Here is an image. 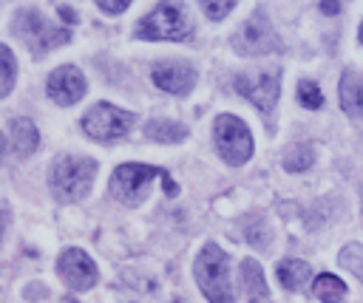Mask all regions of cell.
<instances>
[{"mask_svg":"<svg viewBox=\"0 0 363 303\" xmlns=\"http://www.w3.org/2000/svg\"><path fill=\"white\" fill-rule=\"evenodd\" d=\"M196 283L204 292L210 303H233V286H230V261L224 249L216 244H204L196 258Z\"/></svg>","mask_w":363,"mask_h":303,"instance_id":"6da1fadb","label":"cell"},{"mask_svg":"<svg viewBox=\"0 0 363 303\" xmlns=\"http://www.w3.org/2000/svg\"><path fill=\"white\" fill-rule=\"evenodd\" d=\"M94 173H96V161L94 159L60 156L54 161V170H51V193L57 195V201L74 204V201H79L91 190Z\"/></svg>","mask_w":363,"mask_h":303,"instance_id":"7a4b0ae2","label":"cell"},{"mask_svg":"<svg viewBox=\"0 0 363 303\" xmlns=\"http://www.w3.org/2000/svg\"><path fill=\"white\" fill-rule=\"evenodd\" d=\"M193 34V20L182 3H159L150 14H145L136 25L139 40H187Z\"/></svg>","mask_w":363,"mask_h":303,"instance_id":"3957f363","label":"cell"},{"mask_svg":"<svg viewBox=\"0 0 363 303\" xmlns=\"http://www.w3.org/2000/svg\"><path fill=\"white\" fill-rule=\"evenodd\" d=\"M14 31L26 40V45H28L34 54L54 51V48H60V45H65V42L71 40V31H68V28L51 25L37 8H23V11H17V17H14Z\"/></svg>","mask_w":363,"mask_h":303,"instance_id":"277c9868","label":"cell"},{"mask_svg":"<svg viewBox=\"0 0 363 303\" xmlns=\"http://www.w3.org/2000/svg\"><path fill=\"white\" fill-rule=\"evenodd\" d=\"M213 136H216V147H218V153L227 164L241 167L252 156V133L238 116H233V113L216 116Z\"/></svg>","mask_w":363,"mask_h":303,"instance_id":"5b68a950","label":"cell"},{"mask_svg":"<svg viewBox=\"0 0 363 303\" xmlns=\"http://www.w3.org/2000/svg\"><path fill=\"white\" fill-rule=\"evenodd\" d=\"M130 125H133V113L122 110L111 102H96L82 116V130L94 142H113V139L125 136L130 130Z\"/></svg>","mask_w":363,"mask_h":303,"instance_id":"8992f818","label":"cell"},{"mask_svg":"<svg viewBox=\"0 0 363 303\" xmlns=\"http://www.w3.org/2000/svg\"><path fill=\"white\" fill-rule=\"evenodd\" d=\"M164 170L150 164H119L111 176V195L128 207L139 204L147 195V187L153 178H162Z\"/></svg>","mask_w":363,"mask_h":303,"instance_id":"52a82bcc","label":"cell"},{"mask_svg":"<svg viewBox=\"0 0 363 303\" xmlns=\"http://www.w3.org/2000/svg\"><path fill=\"white\" fill-rule=\"evenodd\" d=\"M230 42L241 57H261V54L281 51V40H278V34L272 31V25L267 23V17L261 11L252 14L250 20H244Z\"/></svg>","mask_w":363,"mask_h":303,"instance_id":"ba28073f","label":"cell"},{"mask_svg":"<svg viewBox=\"0 0 363 303\" xmlns=\"http://www.w3.org/2000/svg\"><path fill=\"white\" fill-rule=\"evenodd\" d=\"M235 91L252 102L264 116L272 113L275 102H278V88H281V71L278 68H267V71H252V74H238L235 76Z\"/></svg>","mask_w":363,"mask_h":303,"instance_id":"9c48e42d","label":"cell"},{"mask_svg":"<svg viewBox=\"0 0 363 303\" xmlns=\"http://www.w3.org/2000/svg\"><path fill=\"white\" fill-rule=\"evenodd\" d=\"M57 272H60V278H62L71 289H77V292H85V289H91V286L96 283V263H94L82 249H77V246L65 249V252L57 258Z\"/></svg>","mask_w":363,"mask_h":303,"instance_id":"30bf717a","label":"cell"},{"mask_svg":"<svg viewBox=\"0 0 363 303\" xmlns=\"http://www.w3.org/2000/svg\"><path fill=\"white\" fill-rule=\"evenodd\" d=\"M45 91L57 105H74L85 96V76L77 65H60L48 74Z\"/></svg>","mask_w":363,"mask_h":303,"instance_id":"8fae6325","label":"cell"},{"mask_svg":"<svg viewBox=\"0 0 363 303\" xmlns=\"http://www.w3.org/2000/svg\"><path fill=\"white\" fill-rule=\"evenodd\" d=\"M153 82L176 96H187L196 85V71L187 62H159L153 68Z\"/></svg>","mask_w":363,"mask_h":303,"instance_id":"7c38bea8","label":"cell"},{"mask_svg":"<svg viewBox=\"0 0 363 303\" xmlns=\"http://www.w3.org/2000/svg\"><path fill=\"white\" fill-rule=\"evenodd\" d=\"M241 286H244L247 303H269V289H267L258 261H252V258L241 261Z\"/></svg>","mask_w":363,"mask_h":303,"instance_id":"4fadbf2b","label":"cell"},{"mask_svg":"<svg viewBox=\"0 0 363 303\" xmlns=\"http://www.w3.org/2000/svg\"><path fill=\"white\" fill-rule=\"evenodd\" d=\"M9 142H11V150L17 156H31L37 150V144H40V133H37V127H34L31 119L17 116L9 125Z\"/></svg>","mask_w":363,"mask_h":303,"instance_id":"5bb4252c","label":"cell"},{"mask_svg":"<svg viewBox=\"0 0 363 303\" xmlns=\"http://www.w3.org/2000/svg\"><path fill=\"white\" fill-rule=\"evenodd\" d=\"M337 96H340V108H343L349 116L363 119V82L357 79L354 71H343Z\"/></svg>","mask_w":363,"mask_h":303,"instance_id":"9a60e30c","label":"cell"},{"mask_svg":"<svg viewBox=\"0 0 363 303\" xmlns=\"http://www.w3.org/2000/svg\"><path fill=\"white\" fill-rule=\"evenodd\" d=\"M312 278V266L306 261H295V258H286L278 263V280L286 292H295L301 289L306 280Z\"/></svg>","mask_w":363,"mask_h":303,"instance_id":"2e32d148","label":"cell"},{"mask_svg":"<svg viewBox=\"0 0 363 303\" xmlns=\"http://www.w3.org/2000/svg\"><path fill=\"white\" fill-rule=\"evenodd\" d=\"M312 295H315L320 303H340V300L346 297V283H343L337 275L323 272V275L315 278V283H312Z\"/></svg>","mask_w":363,"mask_h":303,"instance_id":"e0dca14e","label":"cell"},{"mask_svg":"<svg viewBox=\"0 0 363 303\" xmlns=\"http://www.w3.org/2000/svg\"><path fill=\"white\" fill-rule=\"evenodd\" d=\"M145 136L153 139V142H167V144H173V142H182V139L187 136V127L179 125V122H173V119H150V122L145 125Z\"/></svg>","mask_w":363,"mask_h":303,"instance_id":"ac0fdd59","label":"cell"},{"mask_svg":"<svg viewBox=\"0 0 363 303\" xmlns=\"http://www.w3.org/2000/svg\"><path fill=\"white\" fill-rule=\"evenodd\" d=\"M312 161H315V150L309 144H295L284 153V167L289 173H303L312 167Z\"/></svg>","mask_w":363,"mask_h":303,"instance_id":"d6986e66","label":"cell"},{"mask_svg":"<svg viewBox=\"0 0 363 303\" xmlns=\"http://www.w3.org/2000/svg\"><path fill=\"white\" fill-rule=\"evenodd\" d=\"M337 263L352 272L357 280H363V246L360 244H346L340 252H337Z\"/></svg>","mask_w":363,"mask_h":303,"instance_id":"ffe728a7","label":"cell"},{"mask_svg":"<svg viewBox=\"0 0 363 303\" xmlns=\"http://www.w3.org/2000/svg\"><path fill=\"white\" fill-rule=\"evenodd\" d=\"M0 71H3V79H0V96H9L11 88H14V74H17V62H14V54L9 45L0 42Z\"/></svg>","mask_w":363,"mask_h":303,"instance_id":"44dd1931","label":"cell"},{"mask_svg":"<svg viewBox=\"0 0 363 303\" xmlns=\"http://www.w3.org/2000/svg\"><path fill=\"white\" fill-rule=\"evenodd\" d=\"M298 99H301V105L309 108V110H318V108L323 105V93H320L318 82H312V79H303V82L298 85Z\"/></svg>","mask_w":363,"mask_h":303,"instance_id":"7402d4cb","label":"cell"},{"mask_svg":"<svg viewBox=\"0 0 363 303\" xmlns=\"http://www.w3.org/2000/svg\"><path fill=\"white\" fill-rule=\"evenodd\" d=\"M233 8H235V3H230V0H221V3H210V0H204V3H201V11H204L210 20H221V17H227Z\"/></svg>","mask_w":363,"mask_h":303,"instance_id":"603a6c76","label":"cell"},{"mask_svg":"<svg viewBox=\"0 0 363 303\" xmlns=\"http://www.w3.org/2000/svg\"><path fill=\"white\" fill-rule=\"evenodd\" d=\"M102 11H108V14H122L125 8H128V0H119V3H111V0H99L96 3Z\"/></svg>","mask_w":363,"mask_h":303,"instance_id":"cb8c5ba5","label":"cell"},{"mask_svg":"<svg viewBox=\"0 0 363 303\" xmlns=\"http://www.w3.org/2000/svg\"><path fill=\"white\" fill-rule=\"evenodd\" d=\"M57 11H60V17L71 25V23H77V11L74 8H68V6H57Z\"/></svg>","mask_w":363,"mask_h":303,"instance_id":"d4e9b609","label":"cell"},{"mask_svg":"<svg viewBox=\"0 0 363 303\" xmlns=\"http://www.w3.org/2000/svg\"><path fill=\"white\" fill-rule=\"evenodd\" d=\"M320 11L323 14H337L340 11V3H320Z\"/></svg>","mask_w":363,"mask_h":303,"instance_id":"484cf974","label":"cell"},{"mask_svg":"<svg viewBox=\"0 0 363 303\" xmlns=\"http://www.w3.org/2000/svg\"><path fill=\"white\" fill-rule=\"evenodd\" d=\"M357 37H360V42H363V23H360V34H357Z\"/></svg>","mask_w":363,"mask_h":303,"instance_id":"4316f807","label":"cell"},{"mask_svg":"<svg viewBox=\"0 0 363 303\" xmlns=\"http://www.w3.org/2000/svg\"><path fill=\"white\" fill-rule=\"evenodd\" d=\"M173 303H184V300H173Z\"/></svg>","mask_w":363,"mask_h":303,"instance_id":"83f0119b","label":"cell"}]
</instances>
